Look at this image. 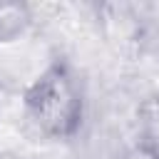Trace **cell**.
<instances>
[{"mask_svg": "<svg viewBox=\"0 0 159 159\" xmlns=\"http://www.w3.org/2000/svg\"><path fill=\"white\" fill-rule=\"evenodd\" d=\"M32 32V12L22 2H0V45Z\"/></svg>", "mask_w": 159, "mask_h": 159, "instance_id": "obj_2", "label": "cell"}, {"mask_svg": "<svg viewBox=\"0 0 159 159\" xmlns=\"http://www.w3.org/2000/svg\"><path fill=\"white\" fill-rule=\"evenodd\" d=\"M20 97L22 112L37 134L67 142L82 129L84 92L75 72L62 60H55Z\"/></svg>", "mask_w": 159, "mask_h": 159, "instance_id": "obj_1", "label": "cell"}, {"mask_svg": "<svg viewBox=\"0 0 159 159\" xmlns=\"http://www.w3.org/2000/svg\"><path fill=\"white\" fill-rule=\"evenodd\" d=\"M139 127H142V139L152 149L159 152V97L147 99L139 107Z\"/></svg>", "mask_w": 159, "mask_h": 159, "instance_id": "obj_3", "label": "cell"}, {"mask_svg": "<svg viewBox=\"0 0 159 159\" xmlns=\"http://www.w3.org/2000/svg\"><path fill=\"white\" fill-rule=\"evenodd\" d=\"M114 159H159V152L152 149V147L144 144V142H137V144H132L129 149H124L122 154H117Z\"/></svg>", "mask_w": 159, "mask_h": 159, "instance_id": "obj_4", "label": "cell"}]
</instances>
